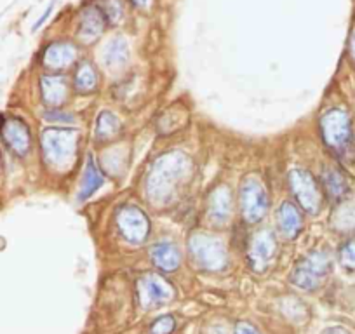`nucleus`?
Instances as JSON below:
<instances>
[{
	"label": "nucleus",
	"mask_w": 355,
	"mask_h": 334,
	"mask_svg": "<svg viewBox=\"0 0 355 334\" xmlns=\"http://www.w3.org/2000/svg\"><path fill=\"white\" fill-rule=\"evenodd\" d=\"M333 270V261L329 254L322 251H313L309 256L298 261L291 274V282L305 291H315L324 284L327 275Z\"/></svg>",
	"instance_id": "f257e3e1"
},
{
	"label": "nucleus",
	"mask_w": 355,
	"mask_h": 334,
	"mask_svg": "<svg viewBox=\"0 0 355 334\" xmlns=\"http://www.w3.org/2000/svg\"><path fill=\"white\" fill-rule=\"evenodd\" d=\"M42 150L51 166H68L77 150V131L67 128H49L42 134Z\"/></svg>",
	"instance_id": "f03ea898"
},
{
	"label": "nucleus",
	"mask_w": 355,
	"mask_h": 334,
	"mask_svg": "<svg viewBox=\"0 0 355 334\" xmlns=\"http://www.w3.org/2000/svg\"><path fill=\"white\" fill-rule=\"evenodd\" d=\"M320 131H322L326 145L340 155H343L350 148L354 134H352V122L347 112L334 108L324 114V117L320 118Z\"/></svg>",
	"instance_id": "7ed1b4c3"
},
{
	"label": "nucleus",
	"mask_w": 355,
	"mask_h": 334,
	"mask_svg": "<svg viewBox=\"0 0 355 334\" xmlns=\"http://www.w3.org/2000/svg\"><path fill=\"white\" fill-rule=\"evenodd\" d=\"M190 256L204 270H221L227 263V253L220 240L211 235H193L189 242Z\"/></svg>",
	"instance_id": "20e7f679"
},
{
	"label": "nucleus",
	"mask_w": 355,
	"mask_h": 334,
	"mask_svg": "<svg viewBox=\"0 0 355 334\" xmlns=\"http://www.w3.org/2000/svg\"><path fill=\"white\" fill-rule=\"evenodd\" d=\"M291 192L295 193L300 206L310 214H317L322 206V193L315 178L305 169H293L288 176Z\"/></svg>",
	"instance_id": "39448f33"
},
{
	"label": "nucleus",
	"mask_w": 355,
	"mask_h": 334,
	"mask_svg": "<svg viewBox=\"0 0 355 334\" xmlns=\"http://www.w3.org/2000/svg\"><path fill=\"white\" fill-rule=\"evenodd\" d=\"M268 209L266 190L258 179L248 178L241 186V211L248 223H258Z\"/></svg>",
	"instance_id": "423d86ee"
},
{
	"label": "nucleus",
	"mask_w": 355,
	"mask_h": 334,
	"mask_svg": "<svg viewBox=\"0 0 355 334\" xmlns=\"http://www.w3.org/2000/svg\"><path fill=\"white\" fill-rule=\"evenodd\" d=\"M117 227L125 240L131 244H143L148 237L150 221L139 207L125 206L117 213Z\"/></svg>",
	"instance_id": "0eeeda50"
},
{
	"label": "nucleus",
	"mask_w": 355,
	"mask_h": 334,
	"mask_svg": "<svg viewBox=\"0 0 355 334\" xmlns=\"http://www.w3.org/2000/svg\"><path fill=\"white\" fill-rule=\"evenodd\" d=\"M275 254H277V242L270 230L258 231L249 242L248 260L252 270L258 274H263L270 268L272 261L275 260Z\"/></svg>",
	"instance_id": "6e6552de"
},
{
	"label": "nucleus",
	"mask_w": 355,
	"mask_h": 334,
	"mask_svg": "<svg viewBox=\"0 0 355 334\" xmlns=\"http://www.w3.org/2000/svg\"><path fill=\"white\" fill-rule=\"evenodd\" d=\"M0 136L6 141L8 148L11 150L15 155L25 157L30 152V146H32V134H30V129L21 118L18 117H9L2 118L0 122Z\"/></svg>",
	"instance_id": "1a4fd4ad"
},
{
	"label": "nucleus",
	"mask_w": 355,
	"mask_h": 334,
	"mask_svg": "<svg viewBox=\"0 0 355 334\" xmlns=\"http://www.w3.org/2000/svg\"><path fill=\"white\" fill-rule=\"evenodd\" d=\"M174 295V289L169 282L164 281L159 275H145L138 282V296L139 301L145 308L148 306H159L167 303Z\"/></svg>",
	"instance_id": "9d476101"
},
{
	"label": "nucleus",
	"mask_w": 355,
	"mask_h": 334,
	"mask_svg": "<svg viewBox=\"0 0 355 334\" xmlns=\"http://www.w3.org/2000/svg\"><path fill=\"white\" fill-rule=\"evenodd\" d=\"M153 265L162 272H174L182 263V253L173 242H157L150 249Z\"/></svg>",
	"instance_id": "9b49d317"
},
{
	"label": "nucleus",
	"mask_w": 355,
	"mask_h": 334,
	"mask_svg": "<svg viewBox=\"0 0 355 334\" xmlns=\"http://www.w3.org/2000/svg\"><path fill=\"white\" fill-rule=\"evenodd\" d=\"M277 227L282 237L286 238H295L302 231V213H300L295 204L282 202V206L277 211Z\"/></svg>",
	"instance_id": "f8f14e48"
},
{
	"label": "nucleus",
	"mask_w": 355,
	"mask_h": 334,
	"mask_svg": "<svg viewBox=\"0 0 355 334\" xmlns=\"http://www.w3.org/2000/svg\"><path fill=\"white\" fill-rule=\"evenodd\" d=\"M75 56H77V49L71 44H51L44 53V64L51 70H61V68L70 67Z\"/></svg>",
	"instance_id": "ddd939ff"
},
{
	"label": "nucleus",
	"mask_w": 355,
	"mask_h": 334,
	"mask_svg": "<svg viewBox=\"0 0 355 334\" xmlns=\"http://www.w3.org/2000/svg\"><path fill=\"white\" fill-rule=\"evenodd\" d=\"M105 23H107V18L98 8L84 9L80 16V25H78V35L84 40L94 39L103 32Z\"/></svg>",
	"instance_id": "4468645a"
},
{
	"label": "nucleus",
	"mask_w": 355,
	"mask_h": 334,
	"mask_svg": "<svg viewBox=\"0 0 355 334\" xmlns=\"http://www.w3.org/2000/svg\"><path fill=\"white\" fill-rule=\"evenodd\" d=\"M103 183H105L103 175H101L100 169H98L93 157H89L87 166H85V173H84V183H82V190L80 193H78V199L85 200L91 195H94V193L101 188Z\"/></svg>",
	"instance_id": "2eb2a0df"
},
{
	"label": "nucleus",
	"mask_w": 355,
	"mask_h": 334,
	"mask_svg": "<svg viewBox=\"0 0 355 334\" xmlns=\"http://www.w3.org/2000/svg\"><path fill=\"white\" fill-rule=\"evenodd\" d=\"M209 216L214 223L223 225L230 216V193L225 186L218 188L209 199Z\"/></svg>",
	"instance_id": "dca6fc26"
},
{
	"label": "nucleus",
	"mask_w": 355,
	"mask_h": 334,
	"mask_svg": "<svg viewBox=\"0 0 355 334\" xmlns=\"http://www.w3.org/2000/svg\"><path fill=\"white\" fill-rule=\"evenodd\" d=\"M322 185L329 199L341 200L348 193L347 178L338 169H326L322 173Z\"/></svg>",
	"instance_id": "f3484780"
},
{
	"label": "nucleus",
	"mask_w": 355,
	"mask_h": 334,
	"mask_svg": "<svg viewBox=\"0 0 355 334\" xmlns=\"http://www.w3.org/2000/svg\"><path fill=\"white\" fill-rule=\"evenodd\" d=\"M42 96L44 101L51 105L63 103L64 96H67V86L61 77H44L42 78Z\"/></svg>",
	"instance_id": "a211bd4d"
},
{
	"label": "nucleus",
	"mask_w": 355,
	"mask_h": 334,
	"mask_svg": "<svg viewBox=\"0 0 355 334\" xmlns=\"http://www.w3.org/2000/svg\"><path fill=\"white\" fill-rule=\"evenodd\" d=\"M98 84V75L94 71V68L89 63H82L78 67L77 73H75V87H77L78 93L89 94L96 89Z\"/></svg>",
	"instance_id": "6ab92c4d"
},
{
	"label": "nucleus",
	"mask_w": 355,
	"mask_h": 334,
	"mask_svg": "<svg viewBox=\"0 0 355 334\" xmlns=\"http://www.w3.org/2000/svg\"><path fill=\"white\" fill-rule=\"evenodd\" d=\"M121 131V124H119L117 117L110 112H103V114L98 117V125H96V136L100 141L108 138H114L117 132Z\"/></svg>",
	"instance_id": "aec40b11"
},
{
	"label": "nucleus",
	"mask_w": 355,
	"mask_h": 334,
	"mask_svg": "<svg viewBox=\"0 0 355 334\" xmlns=\"http://www.w3.org/2000/svg\"><path fill=\"white\" fill-rule=\"evenodd\" d=\"M128 61V46L124 40H114L110 46L107 47V56H105V63L110 67H119V64Z\"/></svg>",
	"instance_id": "412c9836"
},
{
	"label": "nucleus",
	"mask_w": 355,
	"mask_h": 334,
	"mask_svg": "<svg viewBox=\"0 0 355 334\" xmlns=\"http://www.w3.org/2000/svg\"><path fill=\"white\" fill-rule=\"evenodd\" d=\"M340 261L345 268L355 270V237L345 242L340 249Z\"/></svg>",
	"instance_id": "4be33fe9"
},
{
	"label": "nucleus",
	"mask_w": 355,
	"mask_h": 334,
	"mask_svg": "<svg viewBox=\"0 0 355 334\" xmlns=\"http://www.w3.org/2000/svg\"><path fill=\"white\" fill-rule=\"evenodd\" d=\"M174 326L176 324H174L173 317L164 315L150 326V334H171L174 331Z\"/></svg>",
	"instance_id": "5701e85b"
},
{
	"label": "nucleus",
	"mask_w": 355,
	"mask_h": 334,
	"mask_svg": "<svg viewBox=\"0 0 355 334\" xmlns=\"http://www.w3.org/2000/svg\"><path fill=\"white\" fill-rule=\"evenodd\" d=\"M235 334H261L251 322H245V320H241L235 326Z\"/></svg>",
	"instance_id": "b1692460"
},
{
	"label": "nucleus",
	"mask_w": 355,
	"mask_h": 334,
	"mask_svg": "<svg viewBox=\"0 0 355 334\" xmlns=\"http://www.w3.org/2000/svg\"><path fill=\"white\" fill-rule=\"evenodd\" d=\"M46 117H47V121H53V122H73V121H75L73 115H70V114L60 115L56 110L47 112Z\"/></svg>",
	"instance_id": "393cba45"
},
{
	"label": "nucleus",
	"mask_w": 355,
	"mask_h": 334,
	"mask_svg": "<svg viewBox=\"0 0 355 334\" xmlns=\"http://www.w3.org/2000/svg\"><path fill=\"white\" fill-rule=\"evenodd\" d=\"M53 9H54V2H53V4L47 6V9H46V11H44V15L40 16V19H37L35 25H33V32H37V30H39L40 26H42L44 23L47 21V18H49V16H51V12H53Z\"/></svg>",
	"instance_id": "a878e982"
},
{
	"label": "nucleus",
	"mask_w": 355,
	"mask_h": 334,
	"mask_svg": "<svg viewBox=\"0 0 355 334\" xmlns=\"http://www.w3.org/2000/svg\"><path fill=\"white\" fill-rule=\"evenodd\" d=\"M322 334H352V333L345 329V327H329V329L324 331Z\"/></svg>",
	"instance_id": "bb28decb"
},
{
	"label": "nucleus",
	"mask_w": 355,
	"mask_h": 334,
	"mask_svg": "<svg viewBox=\"0 0 355 334\" xmlns=\"http://www.w3.org/2000/svg\"><path fill=\"white\" fill-rule=\"evenodd\" d=\"M136 6H139V8H145L146 4H148V0H132Z\"/></svg>",
	"instance_id": "cd10ccee"
},
{
	"label": "nucleus",
	"mask_w": 355,
	"mask_h": 334,
	"mask_svg": "<svg viewBox=\"0 0 355 334\" xmlns=\"http://www.w3.org/2000/svg\"><path fill=\"white\" fill-rule=\"evenodd\" d=\"M352 51H354V56H355V33L354 37H352Z\"/></svg>",
	"instance_id": "c85d7f7f"
},
{
	"label": "nucleus",
	"mask_w": 355,
	"mask_h": 334,
	"mask_svg": "<svg viewBox=\"0 0 355 334\" xmlns=\"http://www.w3.org/2000/svg\"><path fill=\"white\" fill-rule=\"evenodd\" d=\"M0 175H2V159H0Z\"/></svg>",
	"instance_id": "c756f323"
}]
</instances>
